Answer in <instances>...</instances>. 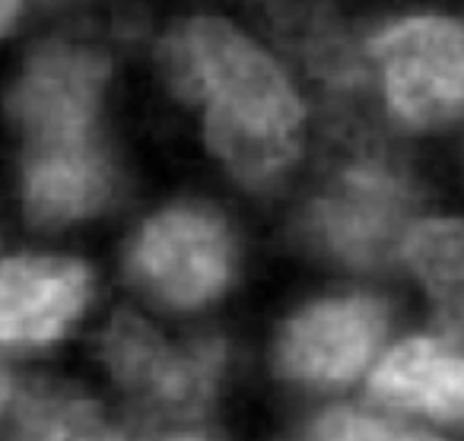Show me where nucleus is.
Wrapping results in <instances>:
<instances>
[{"label":"nucleus","instance_id":"obj_1","mask_svg":"<svg viewBox=\"0 0 464 441\" xmlns=\"http://www.w3.org/2000/svg\"><path fill=\"white\" fill-rule=\"evenodd\" d=\"M185 99L207 102V143L246 181H267L299 149V105L280 67L223 20H191L162 45Z\"/></svg>","mask_w":464,"mask_h":441},{"label":"nucleus","instance_id":"obj_2","mask_svg":"<svg viewBox=\"0 0 464 441\" xmlns=\"http://www.w3.org/2000/svg\"><path fill=\"white\" fill-rule=\"evenodd\" d=\"M388 109L411 128H445L464 118V26L417 16L372 39Z\"/></svg>","mask_w":464,"mask_h":441},{"label":"nucleus","instance_id":"obj_3","mask_svg":"<svg viewBox=\"0 0 464 441\" xmlns=\"http://www.w3.org/2000/svg\"><path fill=\"white\" fill-rule=\"evenodd\" d=\"M109 64L83 48L48 45L29 61L10 96V115L26 137L29 159L96 149L92 121Z\"/></svg>","mask_w":464,"mask_h":441},{"label":"nucleus","instance_id":"obj_4","mask_svg":"<svg viewBox=\"0 0 464 441\" xmlns=\"http://www.w3.org/2000/svg\"><path fill=\"white\" fill-rule=\"evenodd\" d=\"M411 191L379 162L353 166L312 206V229L322 244L353 267L385 264L411 232Z\"/></svg>","mask_w":464,"mask_h":441},{"label":"nucleus","instance_id":"obj_5","mask_svg":"<svg viewBox=\"0 0 464 441\" xmlns=\"http://www.w3.org/2000/svg\"><path fill=\"white\" fill-rule=\"evenodd\" d=\"M140 283L162 302L191 308L213 299L232 270V242L213 213L175 206L150 219L134 248Z\"/></svg>","mask_w":464,"mask_h":441},{"label":"nucleus","instance_id":"obj_6","mask_svg":"<svg viewBox=\"0 0 464 441\" xmlns=\"http://www.w3.org/2000/svg\"><path fill=\"white\" fill-rule=\"evenodd\" d=\"M111 375L153 409L175 416L204 407L217 381L219 343H194L175 352L134 314H118L102 337Z\"/></svg>","mask_w":464,"mask_h":441},{"label":"nucleus","instance_id":"obj_7","mask_svg":"<svg viewBox=\"0 0 464 441\" xmlns=\"http://www.w3.org/2000/svg\"><path fill=\"white\" fill-rule=\"evenodd\" d=\"M388 308L369 295L328 299L290 321L280 340V369L309 384H347L379 352Z\"/></svg>","mask_w":464,"mask_h":441},{"label":"nucleus","instance_id":"obj_8","mask_svg":"<svg viewBox=\"0 0 464 441\" xmlns=\"http://www.w3.org/2000/svg\"><path fill=\"white\" fill-rule=\"evenodd\" d=\"M379 403L442 426H464V331L407 337L385 352L369 378Z\"/></svg>","mask_w":464,"mask_h":441},{"label":"nucleus","instance_id":"obj_9","mask_svg":"<svg viewBox=\"0 0 464 441\" xmlns=\"http://www.w3.org/2000/svg\"><path fill=\"white\" fill-rule=\"evenodd\" d=\"M90 292L83 264L64 257H14L0 264V346L52 343L80 314Z\"/></svg>","mask_w":464,"mask_h":441},{"label":"nucleus","instance_id":"obj_10","mask_svg":"<svg viewBox=\"0 0 464 441\" xmlns=\"http://www.w3.org/2000/svg\"><path fill=\"white\" fill-rule=\"evenodd\" d=\"M109 194V166L102 153L26 159V204L35 223L58 225L92 213Z\"/></svg>","mask_w":464,"mask_h":441},{"label":"nucleus","instance_id":"obj_11","mask_svg":"<svg viewBox=\"0 0 464 441\" xmlns=\"http://www.w3.org/2000/svg\"><path fill=\"white\" fill-rule=\"evenodd\" d=\"M401 254L439 302L445 327L464 331V219L413 223Z\"/></svg>","mask_w":464,"mask_h":441},{"label":"nucleus","instance_id":"obj_12","mask_svg":"<svg viewBox=\"0 0 464 441\" xmlns=\"http://www.w3.org/2000/svg\"><path fill=\"white\" fill-rule=\"evenodd\" d=\"M0 441H115L102 409L73 390L35 388L16 400Z\"/></svg>","mask_w":464,"mask_h":441},{"label":"nucleus","instance_id":"obj_13","mask_svg":"<svg viewBox=\"0 0 464 441\" xmlns=\"http://www.w3.org/2000/svg\"><path fill=\"white\" fill-rule=\"evenodd\" d=\"M411 432L356 409H331L312 422L305 441H407Z\"/></svg>","mask_w":464,"mask_h":441},{"label":"nucleus","instance_id":"obj_14","mask_svg":"<svg viewBox=\"0 0 464 441\" xmlns=\"http://www.w3.org/2000/svg\"><path fill=\"white\" fill-rule=\"evenodd\" d=\"M16 7H20V0H0V33H7V26L16 16Z\"/></svg>","mask_w":464,"mask_h":441},{"label":"nucleus","instance_id":"obj_15","mask_svg":"<svg viewBox=\"0 0 464 441\" xmlns=\"http://www.w3.org/2000/svg\"><path fill=\"white\" fill-rule=\"evenodd\" d=\"M153 441H210L207 435H198V432H181V435H160Z\"/></svg>","mask_w":464,"mask_h":441},{"label":"nucleus","instance_id":"obj_16","mask_svg":"<svg viewBox=\"0 0 464 441\" xmlns=\"http://www.w3.org/2000/svg\"><path fill=\"white\" fill-rule=\"evenodd\" d=\"M10 394H14V388H10V378L4 375V371H0V409H4L10 403Z\"/></svg>","mask_w":464,"mask_h":441},{"label":"nucleus","instance_id":"obj_17","mask_svg":"<svg viewBox=\"0 0 464 441\" xmlns=\"http://www.w3.org/2000/svg\"><path fill=\"white\" fill-rule=\"evenodd\" d=\"M407 441H442V438H436V435H426V432H411V438Z\"/></svg>","mask_w":464,"mask_h":441}]
</instances>
